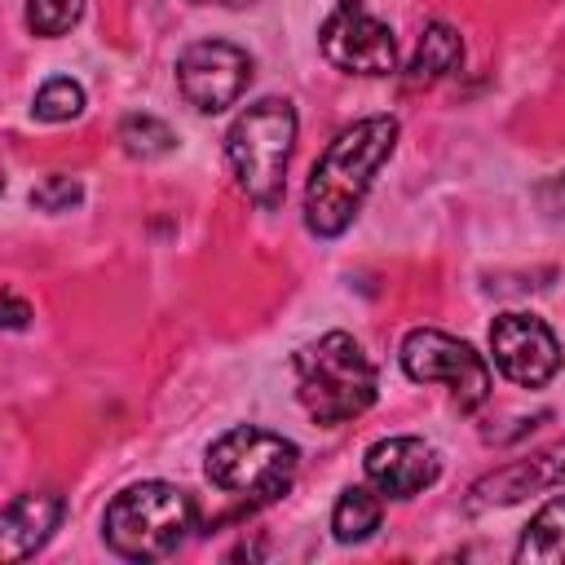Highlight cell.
<instances>
[{
  "mask_svg": "<svg viewBox=\"0 0 565 565\" xmlns=\"http://www.w3.org/2000/svg\"><path fill=\"white\" fill-rule=\"evenodd\" d=\"M397 132L402 128H397L393 115H371V119H358L353 128H344L322 150V159L313 163L309 185H305V225H309V234L335 238L353 225L375 172L397 150Z\"/></svg>",
  "mask_w": 565,
  "mask_h": 565,
  "instance_id": "obj_1",
  "label": "cell"
},
{
  "mask_svg": "<svg viewBox=\"0 0 565 565\" xmlns=\"http://www.w3.org/2000/svg\"><path fill=\"white\" fill-rule=\"evenodd\" d=\"M296 393L313 424L335 428L358 419L375 402L380 380L349 331H327L296 353Z\"/></svg>",
  "mask_w": 565,
  "mask_h": 565,
  "instance_id": "obj_2",
  "label": "cell"
},
{
  "mask_svg": "<svg viewBox=\"0 0 565 565\" xmlns=\"http://www.w3.org/2000/svg\"><path fill=\"white\" fill-rule=\"evenodd\" d=\"M194 530V499L172 481H137L102 512V539L124 561H163Z\"/></svg>",
  "mask_w": 565,
  "mask_h": 565,
  "instance_id": "obj_3",
  "label": "cell"
},
{
  "mask_svg": "<svg viewBox=\"0 0 565 565\" xmlns=\"http://www.w3.org/2000/svg\"><path fill=\"white\" fill-rule=\"evenodd\" d=\"M291 150H296V110L287 97L252 102L225 132V154H230L234 181L260 207H274L282 199Z\"/></svg>",
  "mask_w": 565,
  "mask_h": 565,
  "instance_id": "obj_4",
  "label": "cell"
},
{
  "mask_svg": "<svg viewBox=\"0 0 565 565\" xmlns=\"http://www.w3.org/2000/svg\"><path fill=\"white\" fill-rule=\"evenodd\" d=\"M203 468H207V481L216 490L238 494L247 503H269L296 481L300 450L282 433L238 424V428L221 433L207 446V463Z\"/></svg>",
  "mask_w": 565,
  "mask_h": 565,
  "instance_id": "obj_5",
  "label": "cell"
},
{
  "mask_svg": "<svg viewBox=\"0 0 565 565\" xmlns=\"http://www.w3.org/2000/svg\"><path fill=\"white\" fill-rule=\"evenodd\" d=\"M397 358H402V371L415 384H441L455 397L459 411H477L490 397V366H486V358L468 340H459L450 331L415 327V331H406Z\"/></svg>",
  "mask_w": 565,
  "mask_h": 565,
  "instance_id": "obj_6",
  "label": "cell"
},
{
  "mask_svg": "<svg viewBox=\"0 0 565 565\" xmlns=\"http://www.w3.org/2000/svg\"><path fill=\"white\" fill-rule=\"evenodd\" d=\"M318 49L335 71L349 75H388L397 66L393 31L362 0H335L318 26Z\"/></svg>",
  "mask_w": 565,
  "mask_h": 565,
  "instance_id": "obj_7",
  "label": "cell"
},
{
  "mask_svg": "<svg viewBox=\"0 0 565 565\" xmlns=\"http://www.w3.org/2000/svg\"><path fill=\"white\" fill-rule=\"evenodd\" d=\"M247 84H252V57L230 40H194L177 57V88L203 115L234 106L247 93Z\"/></svg>",
  "mask_w": 565,
  "mask_h": 565,
  "instance_id": "obj_8",
  "label": "cell"
},
{
  "mask_svg": "<svg viewBox=\"0 0 565 565\" xmlns=\"http://www.w3.org/2000/svg\"><path fill=\"white\" fill-rule=\"evenodd\" d=\"M490 353L494 366L521 388H543L561 371V344L534 313H499L490 322Z\"/></svg>",
  "mask_w": 565,
  "mask_h": 565,
  "instance_id": "obj_9",
  "label": "cell"
},
{
  "mask_svg": "<svg viewBox=\"0 0 565 565\" xmlns=\"http://www.w3.org/2000/svg\"><path fill=\"white\" fill-rule=\"evenodd\" d=\"M362 468L384 499H415L441 477V455L424 437H384L366 450Z\"/></svg>",
  "mask_w": 565,
  "mask_h": 565,
  "instance_id": "obj_10",
  "label": "cell"
},
{
  "mask_svg": "<svg viewBox=\"0 0 565 565\" xmlns=\"http://www.w3.org/2000/svg\"><path fill=\"white\" fill-rule=\"evenodd\" d=\"M556 486H565V441H556V446H547L530 459H516V463H503V468L486 472L468 490V512L508 508V503H521L534 490H556Z\"/></svg>",
  "mask_w": 565,
  "mask_h": 565,
  "instance_id": "obj_11",
  "label": "cell"
},
{
  "mask_svg": "<svg viewBox=\"0 0 565 565\" xmlns=\"http://www.w3.org/2000/svg\"><path fill=\"white\" fill-rule=\"evenodd\" d=\"M62 521V499L57 494H18L4 516H0V556L9 565L26 561L31 552H40L49 543V534L57 530Z\"/></svg>",
  "mask_w": 565,
  "mask_h": 565,
  "instance_id": "obj_12",
  "label": "cell"
},
{
  "mask_svg": "<svg viewBox=\"0 0 565 565\" xmlns=\"http://www.w3.org/2000/svg\"><path fill=\"white\" fill-rule=\"evenodd\" d=\"M459 62H463V40H459V31H455L450 22H441V18H433V22L419 31V40H415V53H411V66H406V84H411V88H428V84L455 75Z\"/></svg>",
  "mask_w": 565,
  "mask_h": 565,
  "instance_id": "obj_13",
  "label": "cell"
},
{
  "mask_svg": "<svg viewBox=\"0 0 565 565\" xmlns=\"http://www.w3.org/2000/svg\"><path fill=\"white\" fill-rule=\"evenodd\" d=\"M521 565H561L565 561V499H552L547 508L534 512L516 543Z\"/></svg>",
  "mask_w": 565,
  "mask_h": 565,
  "instance_id": "obj_14",
  "label": "cell"
},
{
  "mask_svg": "<svg viewBox=\"0 0 565 565\" xmlns=\"http://www.w3.org/2000/svg\"><path fill=\"white\" fill-rule=\"evenodd\" d=\"M380 516H384L380 490L349 486V490L335 499V508H331V534H335L340 543H362V539H371V534L380 530Z\"/></svg>",
  "mask_w": 565,
  "mask_h": 565,
  "instance_id": "obj_15",
  "label": "cell"
},
{
  "mask_svg": "<svg viewBox=\"0 0 565 565\" xmlns=\"http://www.w3.org/2000/svg\"><path fill=\"white\" fill-rule=\"evenodd\" d=\"M119 146H124L132 159H163V154H172L177 132H172L163 119H154V115H124V124H119Z\"/></svg>",
  "mask_w": 565,
  "mask_h": 565,
  "instance_id": "obj_16",
  "label": "cell"
},
{
  "mask_svg": "<svg viewBox=\"0 0 565 565\" xmlns=\"http://www.w3.org/2000/svg\"><path fill=\"white\" fill-rule=\"evenodd\" d=\"M35 119H44V124H66V119H75V115H84V88L75 84V79H66V75H57V79H49V84H40V93H35Z\"/></svg>",
  "mask_w": 565,
  "mask_h": 565,
  "instance_id": "obj_17",
  "label": "cell"
},
{
  "mask_svg": "<svg viewBox=\"0 0 565 565\" xmlns=\"http://www.w3.org/2000/svg\"><path fill=\"white\" fill-rule=\"evenodd\" d=\"M84 18V0H26V26L44 40L66 35Z\"/></svg>",
  "mask_w": 565,
  "mask_h": 565,
  "instance_id": "obj_18",
  "label": "cell"
},
{
  "mask_svg": "<svg viewBox=\"0 0 565 565\" xmlns=\"http://www.w3.org/2000/svg\"><path fill=\"white\" fill-rule=\"evenodd\" d=\"M79 199H84V190H79V181L66 177V172H49V177L31 190V203L44 207V212H66V207H75Z\"/></svg>",
  "mask_w": 565,
  "mask_h": 565,
  "instance_id": "obj_19",
  "label": "cell"
},
{
  "mask_svg": "<svg viewBox=\"0 0 565 565\" xmlns=\"http://www.w3.org/2000/svg\"><path fill=\"white\" fill-rule=\"evenodd\" d=\"M539 203H543V212L565 216V172H556V177H547V181L539 185Z\"/></svg>",
  "mask_w": 565,
  "mask_h": 565,
  "instance_id": "obj_20",
  "label": "cell"
},
{
  "mask_svg": "<svg viewBox=\"0 0 565 565\" xmlns=\"http://www.w3.org/2000/svg\"><path fill=\"white\" fill-rule=\"evenodd\" d=\"M4 322H9V331H22L26 327V318H31V305L22 300V296H13V291H4Z\"/></svg>",
  "mask_w": 565,
  "mask_h": 565,
  "instance_id": "obj_21",
  "label": "cell"
},
{
  "mask_svg": "<svg viewBox=\"0 0 565 565\" xmlns=\"http://www.w3.org/2000/svg\"><path fill=\"white\" fill-rule=\"evenodd\" d=\"M190 4H221V9H247L256 0H190Z\"/></svg>",
  "mask_w": 565,
  "mask_h": 565,
  "instance_id": "obj_22",
  "label": "cell"
}]
</instances>
